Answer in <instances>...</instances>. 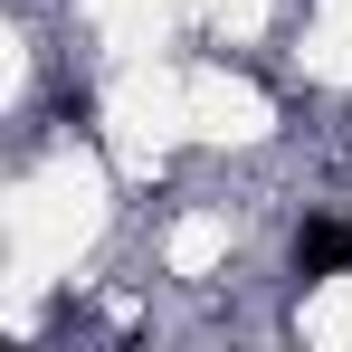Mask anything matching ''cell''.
<instances>
[{"label": "cell", "mask_w": 352, "mask_h": 352, "mask_svg": "<svg viewBox=\"0 0 352 352\" xmlns=\"http://www.w3.org/2000/svg\"><path fill=\"white\" fill-rule=\"evenodd\" d=\"M295 276H352V229L343 219H305L295 229Z\"/></svg>", "instance_id": "6da1fadb"}]
</instances>
